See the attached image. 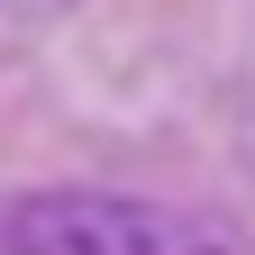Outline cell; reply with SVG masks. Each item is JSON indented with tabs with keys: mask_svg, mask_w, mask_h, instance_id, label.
Wrapping results in <instances>:
<instances>
[{
	"mask_svg": "<svg viewBox=\"0 0 255 255\" xmlns=\"http://www.w3.org/2000/svg\"><path fill=\"white\" fill-rule=\"evenodd\" d=\"M0 255H237L210 219L101 182L0 191Z\"/></svg>",
	"mask_w": 255,
	"mask_h": 255,
	"instance_id": "1",
	"label": "cell"
},
{
	"mask_svg": "<svg viewBox=\"0 0 255 255\" xmlns=\"http://www.w3.org/2000/svg\"><path fill=\"white\" fill-rule=\"evenodd\" d=\"M46 9H64V0H46Z\"/></svg>",
	"mask_w": 255,
	"mask_h": 255,
	"instance_id": "2",
	"label": "cell"
}]
</instances>
